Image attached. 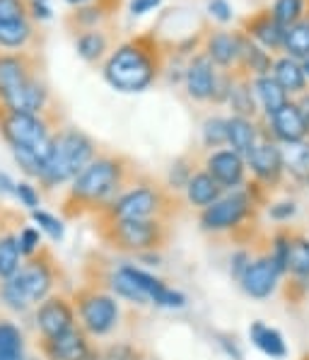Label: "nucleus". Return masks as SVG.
I'll return each mask as SVG.
<instances>
[{
  "mask_svg": "<svg viewBox=\"0 0 309 360\" xmlns=\"http://www.w3.org/2000/svg\"><path fill=\"white\" fill-rule=\"evenodd\" d=\"M126 189V167L114 155H99L73 179L63 201V213L70 218L87 210H104Z\"/></svg>",
  "mask_w": 309,
  "mask_h": 360,
  "instance_id": "1",
  "label": "nucleus"
},
{
  "mask_svg": "<svg viewBox=\"0 0 309 360\" xmlns=\"http://www.w3.org/2000/svg\"><path fill=\"white\" fill-rule=\"evenodd\" d=\"M48 90L25 53H0V109L22 114H44Z\"/></svg>",
  "mask_w": 309,
  "mask_h": 360,
  "instance_id": "2",
  "label": "nucleus"
},
{
  "mask_svg": "<svg viewBox=\"0 0 309 360\" xmlns=\"http://www.w3.org/2000/svg\"><path fill=\"white\" fill-rule=\"evenodd\" d=\"M95 158V143L90 141V136H85L77 129H63L53 133L51 150H48L46 160H44V169L39 181L46 189L60 186L65 181H73Z\"/></svg>",
  "mask_w": 309,
  "mask_h": 360,
  "instance_id": "3",
  "label": "nucleus"
},
{
  "mask_svg": "<svg viewBox=\"0 0 309 360\" xmlns=\"http://www.w3.org/2000/svg\"><path fill=\"white\" fill-rule=\"evenodd\" d=\"M159 73L157 56L143 41L121 44L104 63V80L119 92H143Z\"/></svg>",
  "mask_w": 309,
  "mask_h": 360,
  "instance_id": "4",
  "label": "nucleus"
},
{
  "mask_svg": "<svg viewBox=\"0 0 309 360\" xmlns=\"http://www.w3.org/2000/svg\"><path fill=\"white\" fill-rule=\"evenodd\" d=\"M56 283V266L53 259L46 252H39V257L27 259V264H22V269L13 278L0 283V297L15 312H25L32 304L44 302L53 290Z\"/></svg>",
  "mask_w": 309,
  "mask_h": 360,
  "instance_id": "5",
  "label": "nucleus"
},
{
  "mask_svg": "<svg viewBox=\"0 0 309 360\" xmlns=\"http://www.w3.org/2000/svg\"><path fill=\"white\" fill-rule=\"evenodd\" d=\"M102 240L121 252L147 254L167 242V225L152 220H107L102 225Z\"/></svg>",
  "mask_w": 309,
  "mask_h": 360,
  "instance_id": "6",
  "label": "nucleus"
},
{
  "mask_svg": "<svg viewBox=\"0 0 309 360\" xmlns=\"http://www.w3.org/2000/svg\"><path fill=\"white\" fill-rule=\"evenodd\" d=\"M0 133H3L10 148H25V150L39 155L41 160H46L53 143V133L41 114H22L0 109Z\"/></svg>",
  "mask_w": 309,
  "mask_h": 360,
  "instance_id": "7",
  "label": "nucleus"
},
{
  "mask_svg": "<svg viewBox=\"0 0 309 360\" xmlns=\"http://www.w3.org/2000/svg\"><path fill=\"white\" fill-rule=\"evenodd\" d=\"M75 314L80 317V326L90 336H107L119 324L121 309L109 292L82 288L75 292Z\"/></svg>",
  "mask_w": 309,
  "mask_h": 360,
  "instance_id": "8",
  "label": "nucleus"
},
{
  "mask_svg": "<svg viewBox=\"0 0 309 360\" xmlns=\"http://www.w3.org/2000/svg\"><path fill=\"white\" fill-rule=\"evenodd\" d=\"M164 208V193L152 184L129 186L102 210L107 220H152Z\"/></svg>",
  "mask_w": 309,
  "mask_h": 360,
  "instance_id": "9",
  "label": "nucleus"
},
{
  "mask_svg": "<svg viewBox=\"0 0 309 360\" xmlns=\"http://www.w3.org/2000/svg\"><path fill=\"white\" fill-rule=\"evenodd\" d=\"M254 198L249 191L235 189L220 196L213 206L201 213V228L208 232H228L235 230L251 215Z\"/></svg>",
  "mask_w": 309,
  "mask_h": 360,
  "instance_id": "10",
  "label": "nucleus"
},
{
  "mask_svg": "<svg viewBox=\"0 0 309 360\" xmlns=\"http://www.w3.org/2000/svg\"><path fill=\"white\" fill-rule=\"evenodd\" d=\"M75 319V304L63 295H48L46 300L37 304L34 322L41 339H53V336L70 331L73 326H77Z\"/></svg>",
  "mask_w": 309,
  "mask_h": 360,
  "instance_id": "11",
  "label": "nucleus"
},
{
  "mask_svg": "<svg viewBox=\"0 0 309 360\" xmlns=\"http://www.w3.org/2000/svg\"><path fill=\"white\" fill-rule=\"evenodd\" d=\"M184 82H186V92H189L191 99L206 102V99H215V95H218L220 75H218V70H215L213 60L208 58L206 53H198V56L186 65Z\"/></svg>",
  "mask_w": 309,
  "mask_h": 360,
  "instance_id": "12",
  "label": "nucleus"
},
{
  "mask_svg": "<svg viewBox=\"0 0 309 360\" xmlns=\"http://www.w3.org/2000/svg\"><path fill=\"white\" fill-rule=\"evenodd\" d=\"M206 172L223 189H232L244 184L246 160L235 150H213L206 160Z\"/></svg>",
  "mask_w": 309,
  "mask_h": 360,
  "instance_id": "13",
  "label": "nucleus"
},
{
  "mask_svg": "<svg viewBox=\"0 0 309 360\" xmlns=\"http://www.w3.org/2000/svg\"><path fill=\"white\" fill-rule=\"evenodd\" d=\"M121 274L129 276L133 283L140 288L143 292L147 295V300H152L154 304H159V307H184L186 304V297L181 295L179 290H174V288L164 285V281L154 278L152 274H147V271L143 269H136V266H121Z\"/></svg>",
  "mask_w": 309,
  "mask_h": 360,
  "instance_id": "14",
  "label": "nucleus"
},
{
  "mask_svg": "<svg viewBox=\"0 0 309 360\" xmlns=\"http://www.w3.org/2000/svg\"><path fill=\"white\" fill-rule=\"evenodd\" d=\"M278 269L270 262V257H258L249 264V269L244 271V276L239 278L244 292L254 300H266L275 292V285H278Z\"/></svg>",
  "mask_w": 309,
  "mask_h": 360,
  "instance_id": "15",
  "label": "nucleus"
},
{
  "mask_svg": "<svg viewBox=\"0 0 309 360\" xmlns=\"http://www.w3.org/2000/svg\"><path fill=\"white\" fill-rule=\"evenodd\" d=\"M87 351H90V334L82 326H73L53 339H41V353L46 360H80Z\"/></svg>",
  "mask_w": 309,
  "mask_h": 360,
  "instance_id": "16",
  "label": "nucleus"
},
{
  "mask_svg": "<svg viewBox=\"0 0 309 360\" xmlns=\"http://www.w3.org/2000/svg\"><path fill=\"white\" fill-rule=\"evenodd\" d=\"M246 165L254 172L258 181H266V184H273L278 181L280 172H283V150H280L275 143L261 141L256 143V148L251 150V155L246 158Z\"/></svg>",
  "mask_w": 309,
  "mask_h": 360,
  "instance_id": "17",
  "label": "nucleus"
},
{
  "mask_svg": "<svg viewBox=\"0 0 309 360\" xmlns=\"http://www.w3.org/2000/svg\"><path fill=\"white\" fill-rule=\"evenodd\" d=\"M268 124H270V129H273V136L278 138V141L288 143V146H290V143L305 141V136L309 131L305 116H302V112H300V107H297V104H292V102H288L285 107H280L275 114H270Z\"/></svg>",
  "mask_w": 309,
  "mask_h": 360,
  "instance_id": "18",
  "label": "nucleus"
},
{
  "mask_svg": "<svg viewBox=\"0 0 309 360\" xmlns=\"http://www.w3.org/2000/svg\"><path fill=\"white\" fill-rule=\"evenodd\" d=\"M206 56L220 68H230L242 56V37L230 32H215L206 41Z\"/></svg>",
  "mask_w": 309,
  "mask_h": 360,
  "instance_id": "19",
  "label": "nucleus"
},
{
  "mask_svg": "<svg viewBox=\"0 0 309 360\" xmlns=\"http://www.w3.org/2000/svg\"><path fill=\"white\" fill-rule=\"evenodd\" d=\"M258 143L256 124L246 116H230L228 119V146L230 150L239 153L242 158H249Z\"/></svg>",
  "mask_w": 309,
  "mask_h": 360,
  "instance_id": "20",
  "label": "nucleus"
},
{
  "mask_svg": "<svg viewBox=\"0 0 309 360\" xmlns=\"http://www.w3.org/2000/svg\"><path fill=\"white\" fill-rule=\"evenodd\" d=\"M246 37L254 39V41L261 49H266V51H273V49L283 46L285 30L270 18V13H261L246 22Z\"/></svg>",
  "mask_w": 309,
  "mask_h": 360,
  "instance_id": "21",
  "label": "nucleus"
},
{
  "mask_svg": "<svg viewBox=\"0 0 309 360\" xmlns=\"http://www.w3.org/2000/svg\"><path fill=\"white\" fill-rule=\"evenodd\" d=\"M184 191H186V198H189L191 206L206 210L208 206H213V203L223 196L225 189L213 179L211 174H208L206 169H203V172H193V176L189 179V184H186Z\"/></svg>",
  "mask_w": 309,
  "mask_h": 360,
  "instance_id": "22",
  "label": "nucleus"
},
{
  "mask_svg": "<svg viewBox=\"0 0 309 360\" xmlns=\"http://www.w3.org/2000/svg\"><path fill=\"white\" fill-rule=\"evenodd\" d=\"M254 95H256V102L261 104V109L266 112V116L275 114L280 107L290 102L288 92L278 85L273 75H258L254 77Z\"/></svg>",
  "mask_w": 309,
  "mask_h": 360,
  "instance_id": "23",
  "label": "nucleus"
},
{
  "mask_svg": "<svg viewBox=\"0 0 309 360\" xmlns=\"http://www.w3.org/2000/svg\"><path fill=\"white\" fill-rule=\"evenodd\" d=\"M249 336H251L254 346H256L258 351L266 353V356L275 358V360H283L288 356V346H285L280 331L273 329V326H268L263 322H254L249 326Z\"/></svg>",
  "mask_w": 309,
  "mask_h": 360,
  "instance_id": "24",
  "label": "nucleus"
},
{
  "mask_svg": "<svg viewBox=\"0 0 309 360\" xmlns=\"http://www.w3.org/2000/svg\"><path fill=\"white\" fill-rule=\"evenodd\" d=\"M278 80V85L283 87L288 95L292 92H302L307 87V75H305V68L297 63L295 58L290 56H283L278 60H273V73H270Z\"/></svg>",
  "mask_w": 309,
  "mask_h": 360,
  "instance_id": "25",
  "label": "nucleus"
},
{
  "mask_svg": "<svg viewBox=\"0 0 309 360\" xmlns=\"http://www.w3.org/2000/svg\"><path fill=\"white\" fill-rule=\"evenodd\" d=\"M239 60H242V65H244V70H249V73H254L256 77L258 75H270V70H273V58H270V53L246 37H242Z\"/></svg>",
  "mask_w": 309,
  "mask_h": 360,
  "instance_id": "26",
  "label": "nucleus"
},
{
  "mask_svg": "<svg viewBox=\"0 0 309 360\" xmlns=\"http://www.w3.org/2000/svg\"><path fill=\"white\" fill-rule=\"evenodd\" d=\"M32 34H34V30H32L29 15L20 20L0 22V49H25Z\"/></svg>",
  "mask_w": 309,
  "mask_h": 360,
  "instance_id": "27",
  "label": "nucleus"
},
{
  "mask_svg": "<svg viewBox=\"0 0 309 360\" xmlns=\"http://www.w3.org/2000/svg\"><path fill=\"white\" fill-rule=\"evenodd\" d=\"M22 252L18 245V235L15 232H5L0 235V281L13 278L22 269Z\"/></svg>",
  "mask_w": 309,
  "mask_h": 360,
  "instance_id": "28",
  "label": "nucleus"
},
{
  "mask_svg": "<svg viewBox=\"0 0 309 360\" xmlns=\"http://www.w3.org/2000/svg\"><path fill=\"white\" fill-rule=\"evenodd\" d=\"M0 360H25L22 329L8 319H0Z\"/></svg>",
  "mask_w": 309,
  "mask_h": 360,
  "instance_id": "29",
  "label": "nucleus"
},
{
  "mask_svg": "<svg viewBox=\"0 0 309 360\" xmlns=\"http://www.w3.org/2000/svg\"><path fill=\"white\" fill-rule=\"evenodd\" d=\"M283 49L290 58H309V20H300L295 25L285 27Z\"/></svg>",
  "mask_w": 309,
  "mask_h": 360,
  "instance_id": "30",
  "label": "nucleus"
},
{
  "mask_svg": "<svg viewBox=\"0 0 309 360\" xmlns=\"http://www.w3.org/2000/svg\"><path fill=\"white\" fill-rule=\"evenodd\" d=\"M283 167L297 179L309 181V143H290L283 150Z\"/></svg>",
  "mask_w": 309,
  "mask_h": 360,
  "instance_id": "31",
  "label": "nucleus"
},
{
  "mask_svg": "<svg viewBox=\"0 0 309 360\" xmlns=\"http://www.w3.org/2000/svg\"><path fill=\"white\" fill-rule=\"evenodd\" d=\"M230 107L235 109V116H246L251 119L256 114V95L251 90V82H232L230 95H228Z\"/></svg>",
  "mask_w": 309,
  "mask_h": 360,
  "instance_id": "32",
  "label": "nucleus"
},
{
  "mask_svg": "<svg viewBox=\"0 0 309 360\" xmlns=\"http://www.w3.org/2000/svg\"><path fill=\"white\" fill-rule=\"evenodd\" d=\"M288 271L300 281L309 278V240H305V237H290Z\"/></svg>",
  "mask_w": 309,
  "mask_h": 360,
  "instance_id": "33",
  "label": "nucleus"
},
{
  "mask_svg": "<svg viewBox=\"0 0 309 360\" xmlns=\"http://www.w3.org/2000/svg\"><path fill=\"white\" fill-rule=\"evenodd\" d=\"M75 46H77L80 58H85V60H90V63H92V60L102 58V53L107 51V37H104L102 32H97V30L82 32V34L77 37Z\"/></svg>",
  "mask_w": 309,
  "mask_h": 360,
  "instance_id": "34",
  "label": "nucleus"
},
{
  "mask_svg": "<svg viewBox=\"0 0 309 360\" xmlns=\"http://www.w3.org/2000/svg\"><path fill=\"white\" fill-rule=\"evenodd\" d=\"M109 288L116 292V297H124V300H131V302H138V304H145L147 302V295L138 288L129 276H124L121 271L112 274L109 278Z\"/></svg>",
  "mask_w": 309,
  "mask_h": 360,
  "instance_id": "35",
  "label": "nucleus"
},
{
  "mask_svg": "<svg viewBox=\"0 0 309 360\" xmlns=\"http://www.w3.org/2000/svg\"><path fill=\"white\" fill-rule=\"evenodd\" d=\"M302 8H305V0H275L273 10H270V18L285 30V27L300 22Z\"/></svg>",
  "mask_w": 309,
  "mask_h": 360,
  "instance_id": "36",
  "label": "nucleus"
},
{
  "mask_svg": "<svg viewBox=\"0 0 309 360\" xmlns=\"http://www.w3.org/2000/svg\"><path fill=\"white\" fill-rule=\"evenodd\" d=\"M203 143H206V148L228 146V119H220V116L206 119V124H203Z\"/></svg>",
  "mask_w": 309,
  "mask_h": 360,
  "instance_id": "37",
  "label": "nucleus"
},
{
  "mask_svg": "<svg viewBox=\"0 0 309 360\" xmlns=\"http://www.w3.org/2000/svg\"><path fill=\"white\" fill-rule=\"evenodd\" d=\"M18 245H20V252L22 257H34V254L41 252V230L34 228V225H25L20 232H18Z\"/></svg>",
  "mask_w": 309,
  "mask_h": 360,
  "instance_id": "38",
  "label": "nucleus"
},
{
  "mask_svg": "<svg viewBox=\"0 0 309 360\" xmlns=\"http://www.w3.org/2000/svg\"><path fill=\"white\" fill-rule=\"evenodd\" d=\"M13 155H15V160H18L20 169L25 172L27 176H34V179L41 176L44 160L39 158V155H34L32 150H25V148H13Z\"/></svg>",
  "mask_w": 309,
  "mask_h": 360,
  "instance_id": "39",
  "label": "nucleus"
},
{
  "mask_svg": "<svg viewBox=\"0 0 309 360\" xmlns=\"http://www.w3.org/2000/svg\"><path fill=\"white\" fill-rule=\"evenodd\" d=\"M32 220L39 225V230L46 232L51 240H63V223L56 218V215L46 213V210H32Z\"/></svg>",
  "mask_w": 309,
  "mask_h": 360,
  "instance_id": "40",
  "label": "nucleus"
},
{
  "mask_svg": "<svg viewBox=\"0 0 309 360\" xmlns=\"http://www.w3.org/2000/svg\"><path fill=\"white\" fill-rule=\"evenodd\" d=\"M288 247H290V237L288 235H275L273 237V247H270V262L278 269V274H285L288 271Z\"/></svg>",
  "mask_w": 309,
  "mask_h": 360,
  "instance_id": "41",
  "label": "nucleus"
},
{
  "mask_svg": "<svg viewBox=\"0 0 309 360\" xmlns=\"http://www.w3.org/2000/svg\"><path fill=\"white\" fill-rule=\"evenodd\" d=\"M104 353V360H143V351L133 343H112Z\"/></svg>",
  "mask_w": 309,
  "mask_h": 360,
  "instance_id": "42",
  "label": "nucleus"
},
{
  "mask_svg": "<svg viewBox=\"0 0 309 360\" xmlns=\"http://www.w3.org/2000/svg\"><path fill=\"white\" fill-rule=\"evenodd\" d=\"M15 196L20 198L22 206H27L29 210H37V206H39V191H37V186L29 184V181H18Z\"/></svg>",
  "mask_w": 309,
  "mask_h": 360,
  "instance_id": "43",
  "label": "nucleus"
},
{
  "mask_svg": "<svg viewBox=\"0 0 309 360\" xmlns=\"http://www.w3.org/2000/svg\"><path fill=\"white\" fill-rule=\"evenodd\" d=\"M191 176H193V172L186 167L184 162H176L172 172H169V184H172V189H186Z\"/></svg>",
  "mask_w": 309,
  "mask_h": 360,
  "instance_id": "44",
  "label": "nucleus"
},
{
  "mask_svg": "<svg viewBox=\"0 0 309 360\" xmlns=\"http://www.w3.org/2000/svg\"><path fill=\"white\" fill-rule=\"evenodd\" d=\"M208 13H211V18L218 20V22H230L232 18H235L232 5L228 3V0H211V3H208Z\"/></svg>",
  "mask_w": 309,
  "mask_h": 360,
  "instance_id": "45",
  "label": "nucleus"
},
{
  "mask_svg": "<svg viewBox=\"0 0 309 360\" xmlns=\"http://www.w3.org/2000/svg\"><path fill=\"white\" fill-rule=\"evenodd\" d=\"M27 13H29V20H39V22H46L53 18L51 8H48V3H44V0H29Z\"/></svg>",
  "mask_w": 309,
  "mask_h": 360,
  "instance_id": "46",
  "label": "nucleus"
},
{
  "mask_svg": "<svg viewBox=\"0 0 309 360\" xmlns=\"http://www.w3.org/2000/svg\"><path fill=\"white\" fill-rule=\"evenodd\" d=\"M159 5H162V0H131L129 10H131V15H133V18H140V15L152 13V10L159 8Z\"/></svg>",
  "mask_w": 309,
  "mask_h": 360,
  "instance_id": "47",
  "label": "nucleus"
},
{
  "mask_svg": "<svg viewBox=\"0 0 309 360\" xmlns=\"http://www.w3.org/2000/svg\"><path fill=\"white\" fill-rule=\"evenodd\" d=\"M295 203L292 201H283V203H275V206H270L268 208V215L273 220H288V218H292L295 215Z\"/></svg>",
  "mask_w": 309,
  "mask_h": 360,
  "instance_id": "48",
  "label": "nucleus"
},
{
  "mask_svg": "<svg viewBox=\"0 0 309 360\" xmlns=\"http://www.w3.org/2000/svg\"><path fill=\"white\" fill-rule=\"evenodd\" d=\"M251 264V257L246 252H237L235 257H232V274L237 276V278H242L244 276V271L249 269Z\"/></svg>",
  "mask_w": 309,
  "mask_h": 360,
  "instance_id": "49",
  "label": "nucleus"
},
{
  "mask_svg": "<svg viewBox=\"0 0 309 360\" xmlns=\"http://www.w3.org/2000/svg\"><path fill=\"white\" fill-rule=\"evenodd\" d=\"M15 189H18V181H13L10 174L0 172V196H15Z\"/></svg>",
  "mask_w": 309,
  "mask_h": 360,
  "instance_id": "50",
  "label": "nucleus"
},
{
  "mask_svg": "<svg viewBox=\"0 0 309 360\" xmlns=\"http://www.w3.org/2000/svg\"><path fill=\"white\" fill-rule=\"evenodd\" d=\"M297 107H300V112L307 121V129H309V95H302V99L297 102Z\"/></svg>",
  "mask_w": 309,
  "mask_h": 360,
  "instance_id": "51",
  "label": "nucleus"
},
{
  "mask_svg": "<svg viewBox=\"0 0 309 360\" xmlns=\"http://www.w3.org/2000/svg\"><path fill=\"white\" fill-rule=\"evenodd\" d=\"M80 360H104V353L102 351H95V348H90V351H87Z\"/></svg>",
  "mask_w": 309,
  "mask_h": 360,
  "instance_id": "52",
  "label": "nucleus"
},
{
  "mask_svg": "<svg viewBox=\"0 0 309 360\" xmlns=\"http://www.w3.org/2000/svg\"><path fill=\"white\" fill-rule=\"evenodd\" d=\"M65 3H70V5H82V3H90V0H65Z\"/></svg>",
  "mask_w": 309,
  "mask_h": 360,
  "instance_id": "53",
  "label": "nucleus"
},
{
  "mask_svg": "<svg viewBox=\"0 0 309 360\" xmlns=\"http://www.w3.org/2000/svg\"><path fill=\"white\" fill-rule=\"evenodd\" d=\"M302 68H305V75L309 77V58H305V63H302Z\"/></svg>",
  "mask_w": 309,
  "mask_h": 360,
  "instance_id": "54",
  "label": "nucleus"
},
{
  "mask_svg": "<svg viewBox=\"0 0 309 360\" xmlns=\"http://www.w3.org/2000/svg\"><path fill=\"white\" fill-rule=\"evenodd\" d=\"M25 360H39V358H25Z\"/></svg>",
  "mask_w": 309,
  "mask_h": 360,
  "instance_id": "55",
  "label": "nucleus"
},
{
  "mask_svg": "<svg viewBox=\"0 0 309 360\" xmlns=\"http://www.w3.org/2000/svg\"><path fill=\"white\" fill-rule=\"evenodd\" d=\"M44 3H48V0H44Z\"/></svg>",
  "mask_w": 309,
  "mask_h": 360,
  "instance_id": "56",
  "label": "nucleus"
}]
</instances>
